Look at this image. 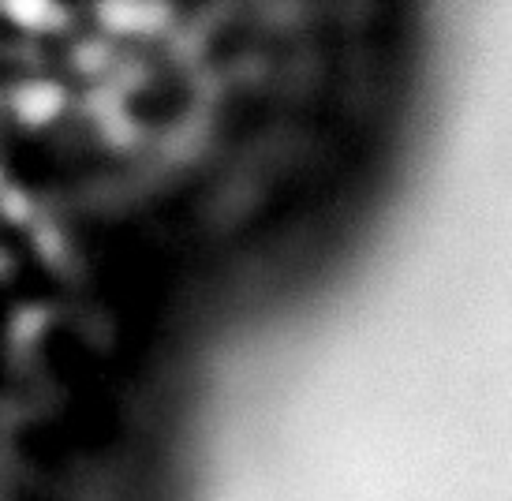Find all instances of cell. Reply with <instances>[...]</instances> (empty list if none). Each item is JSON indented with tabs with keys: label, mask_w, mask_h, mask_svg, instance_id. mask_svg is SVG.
<instances>
[{
	"label": "cell",
	"mask_w": 512,
	"mask_h": 501,
	"mask_svg": "<svg viewBox=\"0 0 512 501\" xmlns=\"http://www.w3.org/2000/svg\"><path fill=\"white\" fill-rule=\"evenodd\" d=\"M98 23L109 34H161L169 27L165 0H101Z\"/></svg>",
	"instance_id": "obj_1"
},
{
	"label": "cell",
	"mask_w": 512,
	"mask_h": 501,
	"mask_svg": "<svg viewBox=\"0 0 512 501\" xmlns=\"http://www.w3.org/2000/svg\"><path fill=\"white\" fill-rule=\"evenodd\" d=\"M79 68L83 72H98V68H105V60H98V57H105V49L101 45H79Z\"/></svg>",
	"instance_id": "obj_4"
},
{
	"label": "cell",
	"mask_w": 512,
	"mask_h": 501,
	"mask_svg": "<svg viewBox=\"0 0 512 501\" xmlns=\"http://www.w3.org/2000/svg\"><path fill=\"white\" fill-rule=\"evenodd\" d=\"M8 214H12V217H27L30 214V202L8 199Z\"/></svg>",
	"instance_id": "obj_5"
},
{
	"label": "cell",
	"mask_w": 512,
	"mask_h": 501,
	"mask_svg": "<svg viewBox=\"0 0 512 501\" xmlns=\"http://www.w3.org/2000/svg\"><path fill=\"white\" fill-rule=\"evenodd\" d=\"M12 109L23 124L42 128V124H49V120H57L60 109H64V86L49 83V79H27V83L15 86Z\"/></svg>",
	"instance_id": "obj_2"
},
{
	"label": "cell",
	"mask_w": 512,
	"mask_h": 501,
	"mask_svg": "<svg viewBox=\"0 0 512 501\" xmlns=\"http://www.w3.org/2000/svg\"><path fill=\"white\" fill-rule=\"evenodd\" d=\"M0 12L19 30H49L60 19L57 0H0Z\"/></svg>",
	"instance_id": "obj_3"
}]
</instances>
